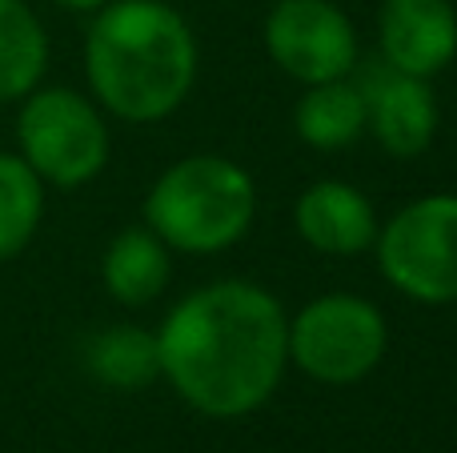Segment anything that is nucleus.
Returning <instances> with one entry per match:
<instances>
[{"label": "nucleus", "instance_id": "obj_1", "mask_svg": "<svg viewBox=\"0 0 457 453\" xmlns=\"http://www.w3.org/2000/svg\"><path fill=\"white\" fill-rule=\"evenodd\" d=\"M285 309L257 281H213L185 293L157 329L161 377L189 409L233 422L277 393L289 366Z\"/></svg>", "mask_w": 457, "mask_h": 453}, {"label": "nucleus", "instance_id": "obj_2", "mask_svg": "<svg viewBox=\"0 0 457 453\" xmlns=\"http://www.w3.org/2000/svg\"><path fill=\"white\" fill-rule=\"evenodd\" d=\"M197 37L165 0H109L85 37L88 93L129 125L173 117L197 80Z\"/></svg>", "mask_w": 457, "mask_h": 453}, {"label": "nucleus", "instance_id": "obj_3", "mask_svg": "<svg viewBox=\"0 0 457 453\" xmlns=\"http://www.w3.org/2000/svg\"><path fill=\"white\" fill-rule=\"evenodd\" d=\"M257 217V185L221 152L181 157L153 181L145 225L177 253H225Z\"/></svg>", "mask_w": 457, "mask_h": 453}, {"label": "nucleus", "instance_id": "obj_4", "mask_svg": "<svg viewBox=\"0 0 457 453\" xmlns=\"http://www.w3.org/2000/svg\"><path fill=\"white\" fill-rule=\"evenodd\" d=\"M16 152L56 189H80L109 165L112 136L104 109L77 88H32L16 112Z\"/></svg>", "mask_w": 457, "mask_h": 453}, {"label": "nucleus", "instance_id": "obj_5", "mask_svg": "<svg viewBox=\"0 0 457 453\" xmlns=\"http://www.w3.org/2000/svg\"><path fill=\"white\" fill-rule=\"evenodd\" d=\"M389 350L386 313L357 293H321L285 321V353L317 385H357Z\"/></svg>", "mask_w": 457, "mask_h": 453}, {"label": "nucleus", "instance_id": "obj_6", "mask_svg": "<svg viewBox=\"0 0 457 453\" xmlns=\"http://www.w3.org/2000/svg\"><path fill=\"white\" fill-rule=\"evenodd\" d=\"M381 277L418 305L457 301V193H429L402 205L378 229Z\"/></svg>", "mask_w": 457, "mask_h": 453}, {"label": "nucleus", "instance_id": "obj_7", "mask_svg": "<svg viewBox=\"0 0 457 453\" xmlns=\"http://www.w3.org/2000/svg\"><path fill=\"white\" fill-rule=\"evenodd\" d=\"M265 53L297 85H325L357 69V29L333 0H277L265 16Z\"/></svg>", "mask_w": 457, "mask_h": 453}, {"label": "nucleus", "instance_id": "obj_8", "mask_svg": "<svg viewBox=\"0 0 457 453\" xmlns=\"http://www.w3.org/2000/svg\"><path fill=\"white\" fill-rule=\"evenodd\" d=\"M378 40L386 69L434 80L457 56L453 0H381Z\"/></svg>", "mask_w": 457, "mask_h": 453}, {"label": "nucleus", "instance_id": "obj_9", "mask_svg": "<svg viewBox=\"0 0 457 453\" xmlns=\"http://www.w3.org/2000/svg\"><path fill=\"white\" fill-rule=\"evenodd\" d=\"M293 229L325 257H357L378 241V209L357 185L317 181L293 205Z\"/></svg>", "mask_w": 457, "mask_h": 453}, {"label": "nucleus", "instance_id": "obj_10", "mask_svg": "<svg viewBox=\"0 0 457 453\" xmlns=\"http://www.w3.org/2000/svg\"><path fill=\"white\" fill-rule=\"evenodd\" d=\"M365 101H370V125L365 128L389 157H421L434 144L442 117H437V96L429 80L389 69L373 85V93H365Z\"/></svg>", "mask_w": 457, "mask_h": 453}, {"label": "nucleus", "instance_id": "obj_11", "mask_svg": "<svg viewBox=\"0 0 457 453\" xmlns=\"http://www.w3.org/2000/svg\"><path fill=\"white\" fill-rule=\"evenodd\" d=\"M173 249L149 229V225H129L104 245L101 257V281L109 289L112 301L129 305H149L169 289L173 277Z\"/></svg>", "mask_w": 457, "mask_h": 453}, {"label": "nucleus", "instance_id": "obj_12", "mask_svg": "<svg viewBox=\"0 0 457 453\" xmlns=\"http://www.w3.org/2000/svg\"><path fill=\"white\" fill-rule=\"evenodd\" d=\"M365 125H370V101H365V88H357L349 77L305 85L293 109V128L317 152H337L357 144L365 136Z\"/></svg>", "mask_w": 457, "mask_h": 453}, {"label": "nucleus", "instance_id": "obj_13", "mask_svg": "<svg viewBox=\"0 0 457 453\" xmlns=\"http://www.w3.org/2000/svg\"><path fill=\"white\" fill-rule=\"evenodd\" d=\"M48 69V32L29 0H0V104L24 101Z\"/></svg>", "mask_w": 457, "mask_h": 453}, {"label": "nucleus", "instance_id": "obj_14", "mask_svg": "<svg viewBox=\"0 0 457 453\" xmlns=\"http://www.w3.org/2000/svg\"><path fill=\"white\" fill-rule=\"evenodd\" d=\"M85 366L104 390L133 393L161 377L157 334H145L137 325H112L96 334L85 350Z\"/></svg>", "mask_w": 457, "mask_h": 453}, {"label": "nucleus", "instance_id": "obj_15", "mask_svg": "<svg viewBox=\"0 0 457 453\" xmlns=\"http://www.w3.org/2000/svg\"><path fill=\"white\" fill-rule=\"evenodd\" d=\"M45 217V181L21 152H0V265L24 253Z\"/></svg>", "mask_w": 457, "mask_h": 453}, {"label": "nucleus", "instance_id": "obj_16", "mask_svg": "<svg viewBox=\"0 0 457 453\" xmlns=\"http://www.w3.org/2000/svg\"><path fill=\"white\" fill-rule=\"evenodd\" d=\"M56 8H64V12H101L109 0H53Z\"/></svg>", "mask_w": 457, "mask_h": 453}]
</instances>
